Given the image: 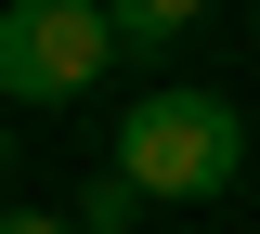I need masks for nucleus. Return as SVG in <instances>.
I'll return each mask as SVG.
<instances>
[{"label": "nucleus", "mask_w": 260, "mask_h": 234, "mask_svg": "<svg viewBox=\"0 0 260 234\" xmlns=\"http://www.w3.org/2000/svg\"><path fill=\"white\" fill-rule=\"evenodd\" d=\"M234 169H247V117H234L221 91H182V78H169V91H143L117 117V182L143 208L156 195H182V208L195 195H234Z\"/></svg>", "instance_id": "nucleus-1"}, {"label": "nucleus", "mask_w": 260, "mask_h": 234, "mask_svg": "<svg viewBox=\"0 0 260 234\" xmlns=\"http://www.w3.org/2000/svg\"><path fill=\"white\" fill-rule=\"evenodd\" d=\"M104 65V0H0V104H78Z\"/></svg>", "instance_id": "nucleus-2"}, {"label": "nucleus", "mask_w": 260, "mask_h": 234, "mask_svg": "<svg viewBox=\"0 0 260 234\" xmlns=\"http://www.w3.org/2000/svg\"><path fill=\"white\" fill-rule=\"evenodd\" d=\"M195 13H208V0H104V39H117V52H169Z\"/></svg>", "instance_id": "nucleus-3"}, {"label": "nucleus", "mask_w": 260, "mask_h": 234, "mask_svg": "<svg viewBox=\"0 0 260 234\" xmlns=\"http://www.w3.org/2000/svg\"><path fill=\"white\" fill-rule=\"evenodd\" d=\"M65 221H78V234H130V221H143V195L104 169V182H78V208H65Z\"/></svg>", "instance_id": "nucleus-4"}, {"label": "nucleus", "mask_w": 260, "mask_h": 234, "mask_svg": "<svg viewBox=\"0 0 260 234\" xmlns=\"http://www.w3.org/2000/svg\"><path fill=\"white\" fill-rule=\"evenodd\" d=\"M0 234H78L65 208H0Z\"/></svg>", "instance_id": "nucleus-5"}, {"label": "nucleus", "mask_w": 260, "mask_h": 234, "mask_svg": "<svg viewBox=\"0 0 260 234\" xmlns=\"http://www.w3.org/2000/svg\"><path fill=\"white\" fill-rule=\"evenodd\" d=\"M0 169H13V130H0Z\"/></svg>", "instance_id": "nucleus-6"}]
</instances>
